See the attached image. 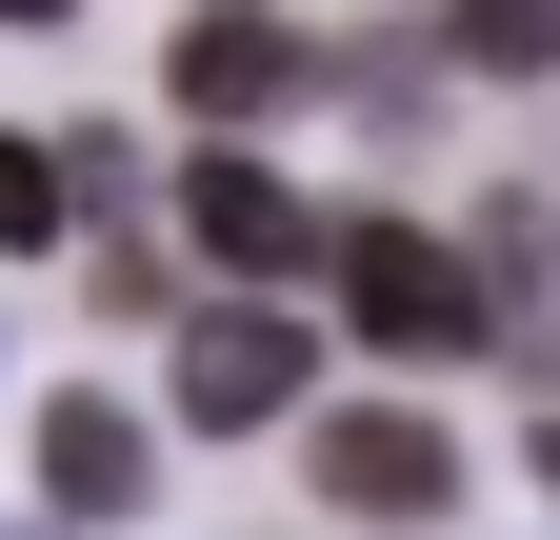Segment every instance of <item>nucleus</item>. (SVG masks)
Segmentation results:
<instances>
[{
	"label": "nucleus",
	"mask_w": 560,
	"mask_h": 540,
	"mask_svg": "<svg viewBox=\"0 0 560 540\" xmlns=\"http://www.w3.org/2000/svg\"><path fill=\"white\" fill-rule=\"evenodd\" d=\"M340 320H361L381 361H460V341H501L480 260H460V240H420V221H340Z\"/></svg>",
	"instance_id": "nucleus-1"
},
{
	"label": "nucleus",
	"mask_w": 560,
	"mask_h": 540,
	"mask_svg": "<svg viewBox=\"0 0 560 540\" xmlns=\"http://www.w3.org/2000/svg\"><path fill=\"white\" fill-rule=\"evenodd\" d=\"M180 240L241 260V281H340V221L301 180H260V161H180Z\"/></svg>",
	"instance_id": "nucleus-2"
},
{
	"label": "nucleus",
	"mask_w": 560,
	"mask_h": 540,
	"mask_svg": "<svg viewBox=\"0 0 560 540\" xmlns=\"http://www.w3.org/2000/svg\"><path fill=\"white\" fill-rule=\"evenodd\" d=\"M320 501L340 520H441L460 501V441L420 421V400H361V421H320Z\"/></svg>",
	"instance_id": "nucleus-3"
},
{
	"label": "nucleus",
	"mask_w": 560,
	"mask_h": 540,
	"mask_svg": "<svg viewBox=\"0 0 560 540\" xmlns=\"http://www.w3.org/2000/svg\"><path fill=\"white\" fill-rule=\"evenodd\" d=\"M280 400H301V320H280V301H221L180 341V421H280Z\"/></svg>",
	"instance_id": "nucleus-4"
},
{
	"label": "nucleus",
	"mask_w": 560,
	"mask_h": 540,
	"mask_svg": "<svg viewBox=\"0 0 560 540\" xmlns=\"http://www.w3.org/2000/svg\"><path fill=\"white\" fill-rule=\"evenodd\" d=\"M320 81V40H280V21H180V120H280Z\"/></svg>",
	"instance_id": "nucleus-5"
},
{
	"label": "nucleus",
	"mask_w": 560,
	"mask_h": 540,
	"mask_svg": "<svg viewBox=\"0 0 560 540\" xmlns=\"http://www.w3.org/2000/svg\"><path fill=\"white\" fill-rule=\"evenodd\" d=\"M40 481H60V520H120L161 460H140V421H120V400H40Z\"/></svg>",
	"instance_id": "nucleus-6"
},
{
	"label": "nucleus",
	"mask_w": 560,
	"mask_h": 540,
	"mask_svg": "<svg viewBox=\"0 0 560 540\" xmlns=\"http://www.w3.org/2000/svg\"><path fill=\"white\" fill-rule=\"evenodd\" d=\"M60 221H81V180H60V161H40V141H0V240H21V260H40V240H60Z\"/></svg>",
	"instance_id": "nucleus-7"
},
{
	"label": "nucleus",
	"mask_w": 560,
	"mask_h": 540,
	"mask_svg": "<svg viewBox=\"0 0 560 540\" xmlns=\"http://www.w3.org/2000/svg\"><path fill=\"white\" fill-rule=\"evenodd\" d=\"M540 481H560V421H540Z\"/></svg>",
	"instance_id": "nucleus-8"
}]
</instances>
